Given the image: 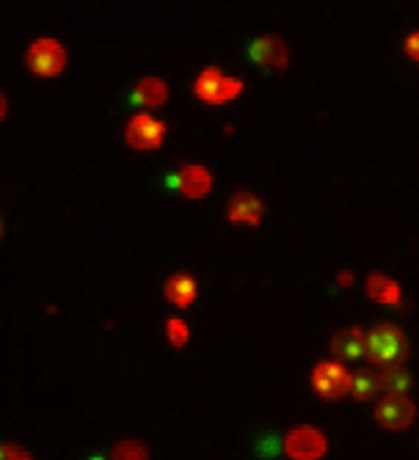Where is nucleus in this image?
<instances>
[{
    "label": "nucleus",
    "mask_w": 419,
    "mask_h": 460,
    "mask_svg": "<svg viewBox=\"0 0 419 460\" xmlns=\"http://www.w3.org/2000/svg\"><path fill=\"white\" fill-rule=\"evenodd\" d=\"M367 359L383 367H395L408 359V342L400 328L378 326L367 334Z\"/></svg>",
    "instance_id": "1"
},
{
    "label": "nucleus",
    "mask_w": 419,
    "mask_h": 460,
    "mask_svg": "<svg viewBox=\"0 0 419 460\" xmlns=\"http://www.w3.org/2000/svg\"><path fill=\"white\" fill-rule=\"evenodd\" d=\"M243 92V80L238 77H227L221 75L215 67L205 69L197 80V97L210 102V105H221V102H230L235 97H240Z\"/></svg>",
    "instance_id": "2"
},
{
    "label": "nucleus",
    "mask_w": 419,
    "mask_h": 460,
    "mask_svg": "<svg viewBox=\"0 0 419 460\" xmlns=\"http://www.w3.org/2000/svg\"><path fill=\"white\" fill-rule=\"evenodd\" d=\"M64 67H67V52L55 39H39L28 50V69L42 77L61 75Z\"/></svg>",
    "instance_id": "3"
},
{
    "label": "nucleus",
    "mask_w": 419,
    "mask_h": 460,
    "mask_svg": "<svg viewBox=\"0 0 419 460\" xmlns=\"http://www.w3.org/2000/svg\"><path fill=\"white\" fill-rule=\"evenodd\" d=\"M312 386L326 399H340V397L351 394L353 378L348 375V369L342 364L326 361V364L315 367V372H312Z\"/></svg>",
    "instance_id": "4"
},
{
    "label": "nucleus",
    "mask_w": 419,
    "mask_h": 460,
    "mask_svg": "<svg viewBox=\"0 0 419 460\" xmlns=\"http://www.w3.org/2000/svg\"><path fill=\"white\" fill-rule=\"evenodd\" d=\"M414 416L416 408L406 394H386L375 408V419L386 430H406L414 422Z\"/></svg>",
    "instance_id": "5"
},
{
    "label": "nucleus",
    "mask_w": 419,
    "mask_h": 460,
    "mask_svg": "<svg viewBox=\"0 0 419 460\" xmlns=\"http://www.w3.org/2000/svg\"><path fill=\"white\" fill-rule=\"evenodd\" d=\"M163 135H165V125L157 122L155 117H149V113H138V117H133L125 130V138L133 149H157L163 143Z\"/></svg>",
    "instance_id": "6"
},
{
    "label": "nucleus",
    "mask_w": 419,
    "mask_h": 460,
    "mask_svg": "<svg viewBox=\"0 0 419 460\" xmlns=\"http://www.w3.org/2000/svg\"><path fill=\"white\" fill-rule=\"evenodd\" d=\"M285 449L295 460H318L326 455V436L315 427H298L287 436Z\"/></svg>",
    "instance_id": "7"
},
{
    "label": "nucleus",
    "mask_w": 419,
    "mask_h": 460,
    "mask_svg": "<svg viewBox=\"0 0 419 460\" xmlns=\"http://www.w3.org/2000/svg\"><path fill=\"white\" fill-rule=\"evenodd\" d=\"M251 59L265 69H287V44L276 36H262L251 44Z\"/></svg>",
    "instance_id": "8"
},
{
    "label": "nucleus",
    "mask_w": 419,
    "mask_h": 460,
    "mask_svg": "<svg viewBox=\"0 0 419 460\" xmlns=\"http://www.w3.org/2000/svg\"><path fill=\"white\" fill-rule=\"evenodd\" d=\"M177 188L182 196L188 198H205L213 188V177H210V171L202 168V165H185L180 171V177H174Z\"/></svg>",
    "instance_id": "9"
},
{
    "label": "nucleus",
    "mask_w": 419,
    "mask_h": 460,
    "mask_svg": "<svg viewBox=\"0 0 419 460\" xmlns=\"http://www.w3.org/2000/svg\"><path fill=\"white\" fill-rule=\"evenodd\" d=\"M232 223H246V226H257L262 221V201L254 193H238L230 201L227 210Z\"/></svg>",
    "instance_id": "10"
},
{
    "label": "nucleus",
    "mask_w": 419,
    "mask_h": 460,
    "mask_svg": "<svg viewBox=\"0 0 419 460\" xmlns=\"http://www.w3.org/2000/svg\"><path fill=\"white\" fill-rule=\"evenodd\" d=\"M331 353L340 356L345 361H353L359 356L367 353V336L361 328H348V331H340L337 336L331 339Z\"/></svg>",
    "instance_id": "11"
},
{
    "label": "nucleus",
    "mask_w": 419,
    "mask_h": 460,
    "mask_svg": "<svg viewBox=\"0 0 419 460\" xmlns=\"http://www.w3.org/2000/svg\"><path fill=\"white\" fill-rule=\"evenodd\" d=\"M367 295L378 303H386V306H398L403 301V290H400V284L392 281V278H386L381 273H373L367 278Z\"/></svg>",
    "instance_id": "12"
},
{
    "label": "nucleus",
    "mask_w": 419,
    "mask_h": 460,
    "mask_svg": "<svg viewBox=\"0 0 419 460\" xmlns=\"http://www.w3.org/2000/svg\"><path fill=\"white\" fill-rule=\"evenodd\" d=\"M165 298L180 309L190 306L193 301H197V281H193L190 276H182V273L172 276L169 281H165Z\"/></svg>",
    "instance_id": "13"
},
{
    "label": "nucleus",
    "mask_w": 419,
    "mask_h": 460,
    "mask_svg": "<svg viewBox=\"0 0 419 460\" xmlns=\"http://www.w3.org/2000/svg\"><path fill=\"white\" fill-rule=\"evenodd\" d=\"M135 100L141 105H147V108H157V105H163L165 100H169V85H165L163 80H157V77H144L135 89Z\"/></svg>",
    "instance_id": "14"
},
{
    "label": "nucleus",
    "mask_w": 419,
    "mask_h": 460,
    "mask_svg": "<svg viewBox=\"0 0 419 460\" xmlns=\"http://www.w3.org/2000/svg\"><path fill=\"white\" fill-rule=\"evenodd\" d=\"M381 386L386 394H406L411 389V375L406 369H400V364L386 367L383 375H381Z\"/></svg>",
    "instance_id": "15"
},
{
    "label": "nucleus",
    "mask_w": 419,
    "mask_h": 460,
    "mask_svg": "<svg viewBox=\"0 0 419 460\" xmlns=\"http://www.w3.org/2000/svg\"><path fill=\"white\" fill-rule=\"evenodd\" d=\"M381 375H375V372H359V375L353 378V386H351V394L356 399H373L378 397L381 391Z\"/></svg>",
    "instance_id": "16"
},
{
    "label": "nucleus",
    "mask_w": 419,
    "mask_h": 460,
    "mask_svg": "<svg viewBox=\"0 0 419 460\" xmlns=\"http://www.w3.org/2000/svg\"><path fill=\"white\" fill-rule=\"evenodd\" d=\"M165 334H169V339H172L174 348H182V344L188 342V336H190L188 323H185V320H177V318L165 323Z\"/></svg>",
    "instance_id": "17"
},
{
    "label": "nucleus",
    "mask_w": 419,
    "mask_h": 460,
    "mask_svg": "<svg viewBox=\"0 0 419 460\" xmlns=\"http://www.w3.org/2000/svg\"><path fill=\"white\" fill-rule=\"evenodd\" d=\"M114 457H135V460H141V457H147V449L141 444H135V441H122L114 449Z\"/></svg>",
    "instance_id": "18"
},
{
    "label": "nucleus",
    "mask_w": 419,
    "mask_h": 460,
    "mask_svg": "<svg viewBox=\"0 0 419 460\" xmlns=\"http://www.w3.org/2000/svg\"><path fill=\"white\" fill-rule=\"evenodd\" d=\"M406 52L411 55L414 61H419V34H411V36L406 39Z\"/></svg>",
    "instance_id": "19"
},
{
    "label": "nucleus",
    "mask_w": 419,
    "mask_h": 460,
    "mask_svg": "<svg viewBox=\"0 0 419 460\" xmlns=\"http://www.w3.org/2000/svg\"><path fill=\"white\" fill-rule=\"evenodd\" d=\"M337 284H340V286H351V284H353V273H351V270H342V273L337 276Z\"/></svg>",
    "instance_id": "20"
},
{
    "label": "nucleus",
    "mask_w": 419,
    "mask_h": 460,
    "mask_svg": "<svg viewBox=\"0 0 419 460\" xmlns=\"http://www.w3.org/2000/svg\"><path fill=\"white\" fill-rule=\"evenodd\" d=\"M4 457H28V452L14 449V447H4Z\"/></svg>",
    "instance_id": "21"
}]
</instances>
